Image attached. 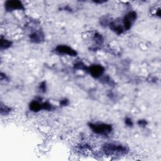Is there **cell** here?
Returning a JSON list of instances; mask_svg holds the SVG:
<instances>
[{
  "mask_svg": "<svg viewBox=\"0 0 161 161\" xmlns=\"http://www.w3.org/2000/svg\"><path fill=\"white\" fill-rule=\"evenodd\" d=\"M103 150L108 156H123L127 154L129 151L127 146L114 143L105 144L103 147Z\"/></svg>",
  "mask_w": 161,
  "mask_h": 161,
  "instance_id": "6da1fadb",
  "label": "cell"
},
{
  "mask_svg": "<svg viewBox=\"0 0 161 161\" xmlns=\"http://www.w3.org/2000/svg\"><path fill=\"white\" fill-rule=\"evenodd\" d=\"M89 127L95 134L101 135H107L113 130L112 126L110 124L103 123H90Z\"/></svg>",
  "mask_w": 161,
  "mask_h": 161,
  "instance_id": "7a4b0ae2",
  "label": "cell"
},
{
  "mask_svg": "<svg viewBox=\"0 0 161 161\" xmlns=\"http://www.w3.org/2000/svg\"><path fill=\"white\" fill-rule=\"evenodd\" d=\"M137 14L135 12H130L127 13L122 20V24L125 30H130L132 25L137 20Z\"/></svg>",
  "mask_w": 161,
  "mask_h": 161,
  "instance_id": "3957f363",
  "label": "cell"
},
{
  "mask_svg": "<svg viewBox=\"0 0 161 161\" xmlns=\"http://www.w3.org/2000/svg\"><path fill=\"white\" fill-rule=\"evenodd\" d=\"M91 76L94 78H99L105 72V68L99 64H94L88 67V71Z\"/></svg>",
  "mask_w": 161,
  "mask_h": 161,
  "instance_id": "277c9868",
  "label": "cell"
},
{
  "mask_svg": "<svg viewBox=\"0 0 161 161\" xmlns=\"http://www.w3.org/2000/svg\"><path fill=\"white\" fill-rule=\"evenodd\" d=\"M55 51L59 54L67 55L69 56L75 57L77 55V52L74 49L66 45H59L55 48Z\"/></svg>",
  "mask_w": 161,
  "mask_h": 161,
  "instance_id": "5b68a950",
  "label": "cell"
},
{
  "mask_svg": "<svg viewBox=\"0 0 161 161\" xmlns=\"http://www.w3.org/2000/svg\"><path fill=\"white\" fill-rule=\"evenodd\" d=\"M5 8L7 12H13L16 10H24L25 7L23 3L18 0H13V1H7L5 3Z\"/></svg>",
  "mask_w": 161,
  "mask_h": 161,
  "instance_id": "8992f818",
  "label": "cell"
},
{
  "mask_svg": "<svg viewBox=\"0 0 161 161\" xmlns=\"http://www.w3.org/2000/svg\"><path fill=\"white\" fill-rule=\"evenodd\" d=\"M30 39L31 42L35 44H40L44 40V35L42 32L40 31L35 32L30 35Z\"/></svg>",
  "mask_w": 161,
  "mask_h": 161,
  "instance_id": "52a82bcc",
  "label": "cell"
},
{
  "mask_svg": "<svg viewBox=\"0 0 161 161\" xmlns=\"http://www.w3.org/2000/svg\"><path fill=\"white\" fill-rule=\"evenodd\" d=\"M123 24L120 25V23H118L116 21H112V22H110L109 23V26L110 27L111 29H112L113 32H115L116 34H117L118 35H120L122 34L125 30Z\"/></svg>",
  "mask_w": 161,
  "mask_h": 161,
  "instance_id": "ba28073f",
  "label": "cell"
},
{
  "mask_svg": "<svg viewBox=\"0 0 161 161\" xmlns=\"http://www.w3.org/2000/svg\"><path fill=\"white\" fill-rule=\"evenodd\" d=\"M29 108L31 111L34 112H38L39 111L42 110V103L37 100H34L32 101L29 105Z\"/></svg>",
  "mask_w": 161,
  "mask_h": 161,
  "instance_id": "9c48e42d",
  "label": "cell"
},
{
  "mask_svg": "<svg viewBox=\"0 0 161 161\" xmlns=\"http://www.w3.org/2000/svg\"><path fill=\"white\" fill-rule=\"evenodd\" d=\"M12 45V42L1 37V49L4 50L10 48Z\"/></svg>",
  "mask_w": 161,
  "mask_h": 161,
  "instance_id": "30bf717a",
  "label": "cell"
},
{
  "mask_svg": "<svg viewBox=\"0 0 161 161\" xmlns=\"http://www.w3.org/2000/svg\"><path fill=\"white\" fill-rule=\"evenodd\" d=\"M11 110L12 109L10 107L4 105L2 103H1V114L2 115H6L9 114L11 112Z\"/></svg>",
  "mask_w": 161,
  "mask_h": 161,
  "instance_id": "8fae6325",
  "label": "cell"
},
{
  "mask_svg": "<svg viewBox=\"0 0 161 161\" xmlns=\"http://www.w3.org/2000/svg\"><path fill=\"white\" fill-rule=\"evenodd\" d=\"M42 110H47V111H52L55 109L54 106L47 101L42 103Z\"/></svg>",
  "mask_w": 161,
  "mask_h": 161,
  "instance_id": "7c38bea8",
  "label": "cell"
},
{
  "mask_svg": "<svg viewBox=\"0 0 161 161\" xmlns=\"http://www.w3.org/2000/svg\"><path fill=\"white\" fill-rule=\"evenodd\" d=\"M74 68L77 69H81L83 71H88V67L86 66L85 64L81 62H77L74 64Z\"/></svg>",
  "mask_w": 161,
  "mask_h": 161,
  "instance_id": "4fadbf2b",
  "label": "cell"
},
{
  "mask_svg": "<svg viewBox=\"0 0 161 161\" xmlns=\"http://www.w3.org/2000/svg\"><path fill=\"white\" fill-rule=\"evenodd\" d=\"M94 40L96 44H99V45L102 44L103 42V38L101 36V35H100L99 34H98V33L95 34V36H94Z\"/></svg>",
  "mask_w": 161,
  "mask_h": 161,
  "instance_id": "5bb4252c",
  "label": "cell"
},
{
  "mask_svg": "<svg viewBox=\"0 0 161 161\" xmlns=\"http://www.w3.org/2000/svg\"><path fill=\"white\" fill-rule=\"evenodd\" d=\"M46 89H47V86H46L45 81L42 82L40 86H39V89H40L41 92H45L46 91Z\"/></svg>",
  "mask_w": 161,
  "mask_h": 161,
  "instance_id": "9a60e30c",
  "label": "cell"
},
{
  "mask_svg": "<svg viewBox=\"0 0 161 161\" xmlns=\"http://www.w3.org/2000/svg\"><path fill=\"white\" fill-rule=\"evenodd\" d=\"M125 123L126 124L128 127H132L134 125V123L133 121H132V119H130V118H127V119H125Z\"/></svg>",
  "mask_w": 161,
  "mask_h": 161,
  "instance_id": "2e32d148",
  "label": "cell"
},
{
  "mask_svg": "<svg viewBox=\"0 0 161 161\" xmlns=\"http://www.w3.org/2000/svg\"><path fill=\"white\" fill-rule=\"evenodd\" d=\"M147 124V122L146 120H140L138 121V125L140 127H145Z\"/></svg>",
  "mask_w": 161,
  "mask_h": 161,
  "instance_id": "e0dca14e",
  "label": "cell"
},
{
  "mask_svg": "<svg viewBox=\"0 0 161 161\" xmlns=\"http://www.w3.org/2000/svg\"><path fill=\"white\" fill-rule=\"evenodd\" d=\"M69 104V100L67 99H64L60 101V105L62 106H67Z\"/></svg>",
  "mask_w": 161,
  "mask_h": 161,
  "instance_id": "ac0fdd59",
  "label": "cell"
},
{
  "mask_svg": "<svg viewBox=\"0 0 161 161\" xmlns=\"http://www.w3.org/2000/svg\"><path fill=\"white\" fill-rule=\"evenodd\" d=\"M94 2H95V3H105V1H94Z\"/></svg>",
  "mask_w": 161,
  "mask_h": 161,
  "instance_id": "d6986e66",
  "label": "cell"
}]
</instances>
